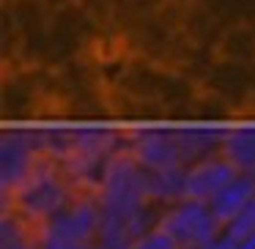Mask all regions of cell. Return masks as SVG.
I'll return each mask as SVG.
<instances>
[{"mask_svg": "<svg viewBox=\"0 0 255 249\" xmlns=\"http://www.w3.org/2000/svg\"><path fill=\"white\" fill-rule=\"evenodd\" d=\"M41 230H50L55 236L72 238L80 244H99V230H102V205L96 189H83L77 186L66 205L52 216L50 222L41 225Z\"/></svg>", "mask_w": 255, "mask_h": 249, "instance_id": "5b68a950", "label": "cell"}, {"mask_svg": "<svg viewBox=\"0 0 255 249\" xmlns=\"http://www.w3.org/2000/svg\"><path fill=\"white\" fill-rule=\"evenodd\" d=\"M203 249H242V241H239L236 236H231L228 230H222L217 238H211L209 244H206Z\"/></svg>", "mask_w": 255, "mask_h": 249, "instance_id": "2e32d148", "label": "cell"}, {"mask_svg": "<svg viewBox=\"0 0 255 249\" xmlns=\"http://www.w3.org/2000/svg\"><path fill=\"white\" fill-rule=\"evenodd\" d=\"M225 132L228 126H214V123H181V126H176L184 165H195L211 154H220Z\"/></svg>", "mask_w": 255, "mask_h": 249, "instance_id": "ba28073f", "label": "cell"}, {"mask_svg": "<svg viewBox=\"0 0 255 249\" xmlns=\"http://www.w3.org/2000/svg\"><path fill=\"white\" fill-rule=\"evenodd\" d=\"M36 244L39 249H91L88 244H80V241H72V238H63V236H55L50 230H41L36 233Z\"/></svg>", "mask_w": 255, "mask_h": 249, "instance_id": "9a60e30c", "label": "cell"}, {"mask_svg": "<svg viewBox=\"0 0 255 249\" xmlns=\"http://www.w3.org/2000/svg\"><path fill=\"white\" fill-rule=\"evenodd\" d=\"M253 194H255V175L239 172V175L233 178L209 205H211V211H214V216L220 219V225L228 227L244 208H247V203L253 200Z\"/></svg>", "mask_w": 255, "mask_h": 249, "instance_id": "9c48e42d", "label": "cell"}, {"mask_svg": "<svg viewBox=\"0 0 255 249\" xmlns=\"http://www.w3.org/2000/svg\"><path fill=\"white\" fill-rule=\"evenodd\" d=\"M222 156L244 175H255V126H228Z\"/></svg>", "mask_w": 255, "mask_h": 249, "instance_id": "30bf717a", "label": "cell"}, {"mask_svg": "<svg viewBox=\"0 0 255 249\" xmlns=\"http://www.w3.org/2000/svg\"><path fill=\"white\" fill-rule=\"evenodd\" d=\"M156 227L176 244V249H203L211 238H217L225 230L214 216L211 205L192 197H181L165 205L159 211Z\"/></svg>", "mask_w": 255, "mask_h": 249, "instance_id": "7a4b0ae2", "label": "cell"}, {"mask_svg": "<svg viewBox=\"0 0 255 249\" xmlns=\"http://www.w3.org/2000/svg\"><path fill=\"white\" fill-rule=\"evenodd\" d=\"M225 230L231 233V236H236L239 241H244L250 233H255V194H253V200L247 203V208H244L242 214H239L236 219L225 227Z\"/></svg>", "mask_w": 255, "mask_h": 249, "instance_id": "4fadbf2b", "label": "cell"}, {"mask_svg": "<svg viewBox=\"0 0 255 249\" xmlns=\"http://www.w3.org/2000/svg\"><path fill=\"white\" fill-rule=\"evenodd\" d=\"M209 52H211V63L255 69V28L247 22L231 25L214 39Z\"/></svg>", "mask_w": 255, "mask_h": 249, "instance_id": "52a82bcc", "label": "cell"}, {"mask_svg": "<svg viewBox=\"0 0 255 249\" xmlns=\"http://www.w3.org/2000/svg\"><path fill=\"white\" fill-rule=\"evenodd\" d=\"M14 249H39V244H36V238H33V241H28V244H19V247H14Z\"/></svg>", "mask_w": 255, "mask_h": 249, "instance_id": "e0dca14e", "label": "cell"}, {"mask_svg": "<svg viewBox=\"0 0 255 249\" xmlns=\"http://www.w3.org/2000/svg\"><path fill=\"white\" fill-rule=\"evenodd\" d=\"M129 249H176V244H173L159 227H151V230L143 233V236L134 238V241L129 244Z\"/></svg>", "mask_w": 255, "mask_h": 249, "instance_id": "5bb4252c", "label": "cell"}, {"mask_svg": "<svg viewBox=\"0 0 255 249\" xmlns=\"http://www.w3.org/2000/svg\"><path fill=\"white\" fill-rule=\"evenodd\" d=\"M74 189L77 186L69 178V172L63 170L61 162L41 156L33 172L11 194H0V200H3V208L17 211L39 230L44 222H50L72 200Z\"/></svg>", "mask_w": 255, "mask_h": 249, "instance_id": "6da1fadb", "label": "cell"}, {"mask_svg": "<svg viewBox=\"0 0 255 249\" xmlns=\"http://www.w3.org/2000/svg\"><path fill=\"white\" fill-rule=\"evenodd\" d=\"M184 170L187 167H173V170H148V200L159 208L176 203L184 197Z\"/></svg>", "mask_w": 255, "mask_h": 249, "instance_id": "8fae6325", "label": "cell"}, {"mask_svg": "<svg viewBox=\"0 0 255 249\" xmlns=\"http://www.w3.org/2000/svg\"><path fill=\"white\" fill-rule=\"evenodd\" d=\"M41 156V126L6 129L0 137V194H11Z\"/></svg>", "mask_w": 255, "mask_h": 249, "instance_id": "3957f363", "label": "cell"}, {"mask_svg": "<svg viewBox=\"0 0 255 249\" xmlns=\"http://www.w3.org/2000/svg\"><path fill=\"white\" fill-rule=\"evenodd\" d=\"M124 145L143 170L187 167L178 148L176 126H124Z\"/></svg>", "mask_w": 255, "mask_h": 249, "instance_id": "277c9868", "label": "cell"}, {"mask_svg": "<svg viewBox=\"0 0 255 249\" xmlns=\"http://www.w3.org/2000/svg\"><path fill=\"white\" fill-rule=\"evenodd\" d=\"M36 233L39 230L25 216H19L11 208H3V214H0V249H14L19 244L33 241Z\"/></svg>", "mask_w": 255, "mask_h": 249, "instance_id": "7c38bea8", "label": "cell"}, {"mask_svg": "<svg viewBox=\"0 0 255 249\" xmlns=\"http://www.w3.org/2000/svg\"><path fill=\"white\" fill-rule=\"evenodd\" d=\"M91 249H107V247H102V244H94V247H91Z\"/></svg>", "mask_w": 255, "mask_h": 249, "instance_id": "ac0fdd59", "label": "cell"}, {"mask_svg": "<svg viewBox=\"0 0 255 249\" xmlns=\"http://www.w3.org/2000/svg\"><path fill=\"white\" fill-rule=\"evenodd\" d=\"M239 175V170L220 154H211L206 159L187 165L184 170V197L200 200V203H211L233 178Z\"/></svg>", "mask_w": 255, "mask_h": 249, "instance_id": "8992f818", "label": "cell"}]
</instances>
